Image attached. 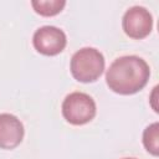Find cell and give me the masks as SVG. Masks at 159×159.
Here are the masks:
<instances>
[{"mask_svg": "<svg viewBox=\"0 0 159 159\" xmlns=\"http://www.w3.org/2000/svg\"><path fill=\"white\" fill-rule=\"evenodd\" d=\"M122 27L124 34L130 39L142 40L153 30V16L143 6H132L122 17Z\"/></svg>", "mask_w": 159, "mask_h": 159, "instance_id": "cell-5", "label": "cell"}, {"mask_svg": "<svg viewBox=\"0 0 159 159\" xmlns=\"http://www.w3.org/2000/svg\"><path fill=\"white\" fill-rule=\"evenodd\" d=\"M62 116L73 125H83L91 122L97 112L94 99L83 92H72L62 102Z\"/></svg>", "mask_w": 159, "mask_h": 159, "instance_id": "cell-3", "label": "cell"}, {"mask_svg": "<svg viewBox=\"0 0 159 159\" xmlns=\"http://www.w3.org/2000/svg\"><path fill=\"white\" fill-rule=\"evenodd\" d=\"M22 122L14 114L0 113V149H14L24 139Z\"/></svg>", "mask_w": 159, "mask_h": 159, "instance_id": "cell-6", "label": "cell"}, {"mask_svg": "<svg viewBox=\"0 0 159 159\" xmlns=\"http://www.w3.org/2000/svg\"><path fill=\"white\" fill-rule=\"evenodd\" d=\"M32 45L41 55L56 56L65 50L67 45V37L63 30L60 27L46 25L39 27L35 31L32 36Z\"/></svg>", "mask_w": 159, "mask_h": 159, "instance_id": "cell-4", "label": "cell"}, {"mask_svg": "<svg viewBox=\"0 0 159 159\" xmlns=\"http://www.w3.org/2000/svg\"><path fill=\"white\" fill-rule=\"evenodd\" d=\"M143 145L148 153L154 157L159 155V123L149 124L143 132Z\"/></svg>", "mask_w": 159, "mask_h": 159, "instance_id": "cell-8", "label": "cell"}, {"mask_svg": "<svg viewBox=\"0 0 159 159\" xmlns=\"http://www.w3.org/2000/svg\"><path fill=\"white\" fill-rule=\"evenodd\" d=\"M150 77L149 65L139 56L128 55L116 58L106 72V83L111 91L129 96L142 91Z\"/></svg>", "mask_w": 159, "mask_h": 159, "instance_id": "cell-1", "label": "cell"}, {"mask_svg": "<svg viewBox=\"0 0 159 159\" xmlns=\"http://www.w3.org/2000/svg\"><path fill=\"white\" fill-rule=\"evenodd\" d=\"M104 56L94 47H83L71 57L70 70L72 77L82 83L96 82L104 71Z\"/></svg>", "mask_w": 159, "mask_h": 159, "instance_id": "cell-2", "label": "cell"}, {"mask_svg": "<svg viewBox=\"0 0 159 159\" xmlns=\"http://www.w3.org/2000/svg\"><path fill=\"white\" fill-rule=\"evenodd\" d=\"M123 159H135V158H123Z\"/></svg>", "mask_w": 159, "mask_h": 159, "instance_id": "cell-9", "label": "cell"}, {"mask_svg": "<svg viewBox=\"0 0 159 159\" xmlns=\"http://www.w3.org/2000/svg\"><path fill=\"white\" fill-rule=\"evenodd\" d=\"M66 5L65 0H32L31 6L36 14L41 16H55L60 14Z\"/></svg>", "mask_w": 159, "mask_h": 159, "instance_id": "cell-7", "label": "cell"}]
</instances>
